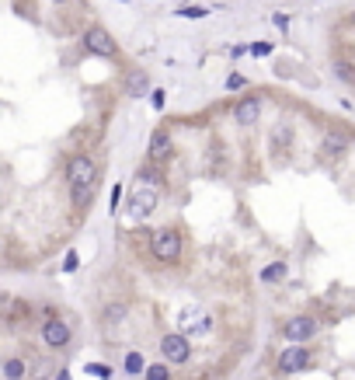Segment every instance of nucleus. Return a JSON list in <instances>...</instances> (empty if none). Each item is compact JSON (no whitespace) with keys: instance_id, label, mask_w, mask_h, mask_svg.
<instances>
[{"instance_id":"28","label":"nucleus","mask_w":355,"mask_h":380,"mask_svg":"<svg viewBox=\"0 0 355 380\" xmlns=\"http://www.w3.org/2000/svg\"><path fill=\"white\" fill-rule=\"evenodd\" d=\"M56 380H70V373H67V370H63V373H60V377H56Z\"/></svg>"},{"instance_id":"23","label":"nucleus","mask_w":355,"mask_h":380,"mask_svg":"<svg viewBox=\"0 0 355 380\" xmlns=\"http://www.w3.org/2000/svg\"><path fill=\"white\" fill-rule=\"evenodd\" d=\"M80 262H77V251H67V262H63V273H73Z\"/></svg>"},{"instance_id":"24","label":"nucleus","mask_w":355,"mask_h":380,"mask_svg":"<svg viewBox=\"0 0 355 380\" xmlns=\"http://www.w3.org/2000/svg\"><path fill=\"white\" fill-rule=\"evenodd\" d=\"M251 52H255V56H268L272 45H268V42H255V45H251Z\"/></svg>"},{"instance_id":"4","label":"nucleus","mask_w":355,"mask_h":380,"mask_svg":"<svg viewBox=\"0 0 355 380\" xmlns=\"http://www.w3.org/2000/svg\"><path fill=\"white\" fill-rule=\"evenodd\" d=\"M282 335H286V342H307V339H314L317 335V321L310 317V314H296V317H289L286 324H282Z\"/></svg>"},{"instance_id":"10","label":"nucleus","mask_w":355,"mask_h":380,"mask_svg":"<svg viewBox=\"0 0 355 380\" xmlns=\"http://www.w3.org/2000/svg\"><path fill=\"white\" fill-rule=\"evenodd\" d=\"M157 202H161V192H157L154 185H150V189H139V192L133 196V213L143 220V216H150V213L157 209Z\"/></svg>"},{"instance_id":"27","label":"nucleus","mask_w":355,"mask_h":380,"mask_svg":"<svg viewBox=\"0 0 355 380\" xmlns=\"http://www.w3.org/2000/svg\"><path fill=\"white\" fill-rule=\"evenodd\" d=\"M272 21H275V25H279V28H289V18H286V14H275V18H272Z\"/></svg>"},{"instance_id":"6","label":"nucleus","mask_w":355,"mask_h":380,"mask_svg":"<svg viewBox=\"0 0 355 380\" xmlns=\"http://www.w3.org/2000/svg\"><path fill=\"white\" fill-rule=\"evenodd\" d=\"M310 363H314V356L303 346H296V342H289V349L279 352V370L282 373H299V370H307Z\"/></svg>"},{"instance_id":"9","label":"nucleus","mask_w":355,"mask_h":380,"mask_svg":"<svg viewBox=\"0 0 355 380\" xmlns=\"http://www.w3.org/2000/svg\"><path fill=\"white\" fill-rule=\"evenodd\" d=\"M171 154H174V136L168 129H157L150 136V160H154V165H164Z\"/></svg>"},{"instance_id":"22","label":"nucleus","mask_w":355,"mask_h":380,"mask_svg":"<svg viewBox=\"0 0 355 380\" xmlns=\"http://www.w3.org/2000/svg\"><path fill=\"white\" fill-rule=\"evenodd\" d=\"M206 14H209L206 8H181L178 11V18H206Z\"/></svg>"},{"instance_id":"1","label":"nucleus","mask_w":355,"mask_h":380,"mask_svg":"<svg viewBox=\"0 0 355 380\" xmlns=\"http://www.w3.org/2000/svg\"><path fill=\"white\" fill-rule=\"evenodd\" d=\"M150 255L157 262H178L181 258V234L174 227H157L150 234Z\"/></svg>"},{"instance_id":"7","label":"nucleus","mask_w":355,"mask_h":380,"mask_svg":"<svg viewBox=\"0 0 355 380\" xmlns=\"http://www.w3.org/2000/svg\"><path fill=\"white\" fill-rule=\"evenodd\" d=\"M161 356H164V363H188L192 342L185 335H164L161 339Z\"/></svg>"},{"instance_id":"8","label":"nucleus","mask_w":355,"mask_h":380,"mask_svg":"<svg viewBox=\"0 0 355 380\" xmlns=\"http://www.w3.org/2000/svg\"><path fill=\"white\" fill-rule=\"evenodd\" d=\"M233 119L240 123V126H255L258 119H262V98H240L237 105H233Z\"/></svg>"},{"instance_id":"26","label":"nucleus","mask_w":355,"mask_h":380,"mask_svg":"<svg viewBox=\"0 0 355 380\" xmlns=\"http://www.w3.org/2000/svg\"><path fill=\"white\" fill-rule=\"evenodd\" d=\"M164 101H168V98H164V91H154V94H150V105H154L157 112H161V108H164Z\"/></svg>"},{"instance_id":"18","label":"nucleus","mask_w":355,"mask_h":380,"mask_svg":"<svg viewBox=\"0 0 355 380\" xmlns=\"http://www.w3.org/2000/svg\"><path fill=\"white\" fill-rule=\"evenodd\" d=\"M143 370H146V359L139 352H129L126 356V373H143Z\"/></svg>"},{"instance_id":"21","label":"nucleus","mask_w":355,"mask_h":380,"mask_svg":"<svg viewBox=\"0 0 355 380\" xmlns=\"http://www.w3.org/2000/svg\"><path fill=\"white\" fill-rule=\"evenodd\" d=\"M122 317H126V307H119V304H115V307H108V310H105V321H112V324H119V321H122Z\"/></svg>"},{"instance_id":"16","label":"nucleus","mask_w":355,"mask_h":380,"mask_svg":"<svg viewBox=\"0 0 355 380\" xmlns=\"http://www.w3.org/2000/svg\"><path fill=\"white\" fill-rule=\"evenodd\" d=\"M84 373H91V377H98V380H112V366H108V363H87Z\"/></svg>"},{"instance_id":"3","label":"nucleus","mask_w":355,"mask_h":380,"mask_svg":"<svg viewBox=\"0 0 355 380\" xmlns=\"http://www.w3.org/2000/svg\"><path fill=\"white\" fill-rule=\"evenodd\" d=\"M67 182H70V185H98V165H94L87 154L70 157V165H67Z\"/></svg>"},{"instance_id":"20","label":"nucleus","mask_w":355,"mask_h":380,"mask_svg":"<svg viewBox=\"0 0 355 380\" xmlns=\"http://www.w3.org/2000/svg\"><path fill=\"white\" fill-rule=\"evenodd\" d=\"M240 87H247V77L244 74H230L227 77V91H240Z\"/></svg>"},{"instance_id":"15","label":"nucleus","mask_w":355,"mask_h":380,"mask_svg":"<svg viewBox=\"0 0 355 380\" xmlns=\"http://www.w3.org/2000/svg\"><path fill=\"white\" fill-rule=\"evenodd\" d=\"M94 189H98V185H70V199H73V206H77V209H87V199L94 196Z\"/></svg>"},{"instance_id":"30","label":"nucleus","mask_w":355,"mask_h":380,"mask_svg":"<svg viewBox=\"0 0 355 380\" xmlns=\"http://www.w3.org/2000/svg\"><path fill=\"white\" fill-rule=\"evenodd\" d=\"M0 251H4V244H0Z\"/></svg>"},{"instance_id":"25","label":"nucleus","mask_w":355,"mask_h":380,"mask_svg":"<svg viewBox=\"0 0 355 380\" xmlns=\"http://www.w3.org/2000/svg\"><path fill=\"white\" fill-rule=\"evenodd\" d=\"M119 199H122V185H115V189H112V202H108V213H115V209H119Z\"/></svg>"},{"instance_id":"2","label":"nucleus","mask_w":355,"mask_h":380,"mask_svg":"<svg viewBox=\"0 0 355 380\" xmlns=\"http://www.w3.org/2000/svg\"><path fill=\"white\" fill-rule=\"evenodd\" d=\"M84 52H91V56H101V60H115V56H119V42L112 39L108 28L94 25V28L84 32Z\"/></svg>"},{"instance_id":"14","label":"nucleus","mask_w":355,"mask_h":380,"mask_svg":"<svg viewBox=\"0 0 355 380\" xmlns=\"http://www.w3.org/2000/svg\"><path fill=\"white\" fill-rule=\"evenodd\" d=\"M286 273H289L286 262H272V265H265V268H262V283H282V279H286Z\"/></svg>"},{"instance_id":"29","label":"nucleus","mask_w":355,"mask_h":380,"mask_svg":"<svg viewBox=\"0 0 355 380\" xmlns=\"http://www.w3.org/2000/svg\"><path fill=\"white\" fill-rule=\"evenodd\" d=\"M352 25H355V14H352Z\"/></svg>"},{"instance_id":"12","label":"nucleus","mask_w":355,"mask_h":380,"mask_svg":"<svg viewBox=\"0 0 355 380\" xmlns=\"http://www.w3.org/2000/svg\"><path fill=\"white\" fill-rule=\"evenodd\" d=\"M146 91H150V81H146V74H143V70H133V74L126 77V94L139 98V94H146Z\"/></svg>"},{"instance_id":"5","label":"nucleus","mask_w":355,"mask_h":380,"mask_svg":"<svg viewBox=\"0 0 355 380\" xmlns=\"http://www.w3.org/2000/svg\"><path fill=\"white\" fill-rule=\"evenodd\" d=\"M70 339H73V332H70V324H67V321L49 317V321L42 324V342H45L49 349H67Z\"/></svg>"},{"instance_id":"13","label":"nucleus","mask_w":355,"mask_h":380,"mask_svg":"<svg viewBox=\"0 0 355 380\" xmlns=\"http://www.w3.org/2000/svg\"><path fill=\"white\" fill-rule=\"evenodd\" d=\"M0 373H4V380H21V377L28 373V363H25V359H4Z\"/></svg>"},{"instance_id":"19","label":"nucleus","mask_w":355,"mask_h":380,"mask_svg":"<svg viewBox=\"0 0 355 380\" xmlns=\"http://www.w3.org/2000/svg\"><path fill=\"white\" fill-rule=\"evenodd\" d=\"M139 178H143V182H146V185H154V189H157V185H161V182H164V178H161V171H157V168H143V171H139Z\"/></svg>"},{"instance_id":"11","label":"nucleus","mask_w":355,"mask_h":380,"mask_svg":"<svg viewBox=\"0 0 355 380\" xmlns=\"http://www.w3.org/2000/svg\"><path fill=\"white\" fill-rule=\"evenodd\" d=\"M345 147H348V140H345L341 133H328V136L321 140L324 157H341V154H345Z\"/></svg>"},{"instance_id":"17","label":"nucleus","mask_w":355,"mask_h":380,"mask_svg":"<svg viewBox=\"0 0 355 380\" xmlns=\"http://www.w3.org/2000/svg\"><path fill=\"white\" fill-rule=\"evenodd\" d=\"M143 373H146V380H171V370H168V363H154V366H146Z\"/></svg>"}]
</instances>
